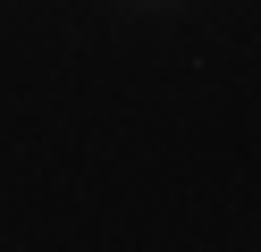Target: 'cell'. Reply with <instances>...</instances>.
<instances>
[{"mask_svg":"<svg viewBox=\"0 0 261 252\" xmlns=\"http://www.w3.org/2000/svg\"><path fill=\"white\" fill-rule=\"evenodd\" d=\"M126 9H152V0H126Z\"/></svg>","mask_w":261,"mask_h":252,"instance_id":"cell-1","label":"cell"}]
</instances>
